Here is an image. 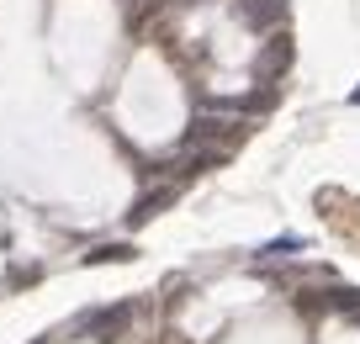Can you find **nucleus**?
Listing matches in <instances>:
<instances>
[{
  "label": "nucleus",
  "instance_id": "f257e3e1",
  "mask_svg": "<svg viewBox=\"0 0 360 344\" xmlns=\"http://www.w3.org/2000/svg\"><path fill=\"white\" fill-rule=\"evenodd\" d=\"M165 207H175V186H154V191H143V196L127 207V228H143V222H154Z\"/></svg>",
  "mask_w": 360,
  "mask_h": 344
},
{
  "label": "nucleus",
  "instance_id": "39448f33",
  "mask_svg": "<svg viewBox=\"0 0 360 344\" xmlns=\"http://www.w3.org/2000/svg\"><path fill=\"white\" fill-rule=\"evenodd\" d=\"M328 307H339V312H360V291H355V286L328 291Z\"/></svg>",
  "mask_w": 360,
  "mask_h": 344
},
{
  "label": "nucleus",
  "instance_id": "7ed1b4c3",
  "mask_svg": "<svg viewBox=\"0 0 360 344\" xmlns=\"http://www.w3.org/2000/svg\"><path fill=\"white\" fill-rule=\"evenodd\" d=\"M238 16L249 27H276L286 16V0H238Z\"/></svg>",
  "mask_w": 360,
  "mask_h": 344
},
{
  "label": "nucleus",
  "instance_id": "f03ea898",
  "mask_svg": "<svg viewBox=\"0 0 360 344\" xmlns=\"http://www.w3.org/2000/svg\"><path fill=\"white\" fill-rule=\"evenodd\" d=\"M286 64H292V37H286V32H276V37L265 43V53H259V79L270 85L276 75H286Z\"/></svg>",
  "mask_w": 360,
  "mask_h": 344
},
{
  "label": "nucleus",
  "instance_id": "423d86ee",
  "mask_svg": "<svg viewBox=\"0 0 360 344\" xmlns=\"http://www.w3.org/2000/svg\"><path fill=\"white\" fill-rule=\"evenodd\" d=\"M37 344H48V339H37Z\"/></svg>",
  "mask_w": 360,
  "mask_h": 344
},
{
  "label": "nucleus",
  "instance_id": "20e7f679",
  "mask_svg": "<svg viewBox=\"0 0 360 344\" xmlns=\"http://www.w3.org/2000/svg\"><path fill=\"white\" fill-rule=\"evenodd\" d=\"M117 260H133V244H96L85 255V265H117Z\"/></svg>",
  "mask_w": 360,
  "mask_h": 344
}]
</instances>
